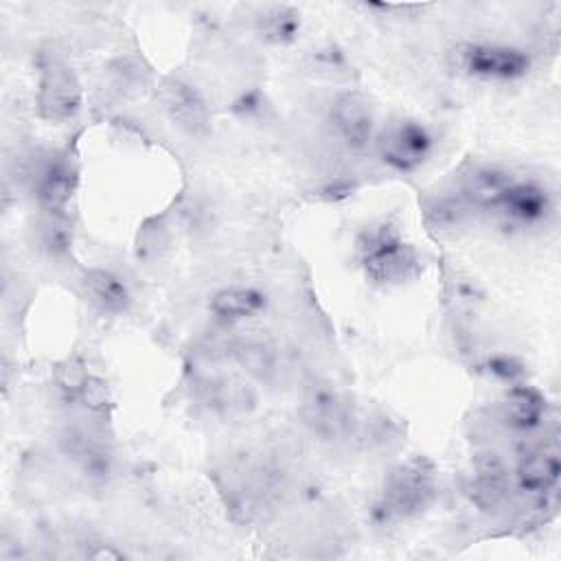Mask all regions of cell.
Wrapping results in <instances>:
<instances>
[{
	"label": "cell",
	"instance_id": "6da1fadb",
	"mask_svg": "<svg viewBox=\"0 0 561 561\" xmlns=\"http://www.w3.org/2000/svg\"><path fill=\"white\" fill-rule=\"evenodd\" d=\"M357 256L366 278L383 287L401 285L421 270L416 250L390 224L366 228L357 237Z\"/></svg>",
	"mask_w": 561,
	"mask_h": 561
},
{
	"label": "cell",
	"instance_id": "7a4b0ae2",
	"mask_svg": "<svg viewBox=\"0 0 561 561\" xmlns=\"http://www.w3.org/2000/svg\"><path fill=\"white\" fill-rule=\"evenodd\" d=\"M436 495L434 467L423 458L401 462L386 478L377 511L386 522H401L421 515Z\"/></svg>",
	"mask_w": 561,
	"mask_h": 561
},
{
	"label": "cell",
	"instance_id": "3957f363",
	"mask_svg": "<svg viewBox=\"0 0 561 561\" xmlns=\"http://www.w3.org/2000/svg\"><path fill=\"white\" fill-rule=\"evenodd\" d=\"M377 147L381 160L390 169L410 173L430 158L434 140L425 125L403 118L386 125V129L377 138Z\"/></svg>",
	"mask_w": 561,
	"mask_h": 561
},
{
	"label": "cell",
	"instance_id": "277c9868",
	"mask_svg": "<svg viewBox=\"0 0 561 561\" xmlns=\"http://www.w3.org/2000/svg\"><path fill=\"white\" fill-rule=\"evenodd\" d=\"M37 107L42 118L53 123H66L77 116L81 107V85L72 68L59 59H50L42 68Z\"/></svg>",
	"mask_w": 561,
	"mask_h": 561
},
{
	"label": "cell",
	"instance_id": "5b68a950",
	"mask_svg": "<svg viewBox=\"0 0 561 561\" xmlns=\"http://www.w3.org/2000/svg\"><path fill=\"white\" fill-rule=\"evenodd\" d=\"M511 226L528 228L546 221L552 213V197L546 186L535 180H513L504 186L491 206Z\"/></svg>",
	"mask_w": 561,
	"mask_h": 561
},
{
	"label": "cell",
	"instance_id": "8992f818",
	"mask_svg": "<svg viewBox=\"0 0 561 561\" xmlns=\"http://www.w3.org/2000/svg\"><path fill=\"white\" fill-rule=\"evenodd\" d=\"M467 75L486 81H513L526 75L530 59L524 50L504 44H469L460 53Z\"/></svg>",
	"mask_w": 561,
	"mask_h": 561
},
{
	"label": "cell",
	"instance_id": "52a82bcc",
	"mask_svg": "<svg viewBox=\"0 0 561 561\" xmlns=\"http://www.w3.org/2000/svg\"><path fill=\"white\" fill-rule=\"evenodd\" d=\"M333 127L351 151H362L375 138V110L366 94L344 92L331 105Z\"/></svg>",
	"mask_w": 561,
	"mask_h": 561
},
{
	"label": "cell",
	"instance_id": "ba28073f",
	"mask_svg": "<svg viewBox=\"0 0 561 561\" xmlns=\"http://www.w3.org/2000/svg\"><path fill=\"white\" fill-rule=\"evenodd\" d=\"M160 103L169 121L186 136H204L208 131V107L195 85L182 79H164Z\"/></svg>",
	"mask_w": 561,
	"mask_h": 561
},
{
	"label": "cell",
	"instance_id": "9c48e42d",
	"mask_svg": "<svg viewBox=\"0 0 561 561\" xmlns=\"http://www.w3.org/2000/svg\"><path fill=\"white\" fill-rule=\"evenodd\" d=\"M33 188L37 204L46 213L59 215L66 210L77 188V167L68 156H50L37 167Z\"/></svg>",
	"mask_w": 561,
	"mask_h": 561
},
{
	"label": "cell",
	"instance_id": "30bf717a",
	"mask_svg": "<svg viewBox=\"0 0 561 561\" xmlns=\"http://www.w3.org/2000/svg\"><path fill=\"white\" fill-rule=\"evenodd\" d=\"M300 414L305 423L322 438H340L351 430V408L348 403L331 390H313L302 401Z\"/></svg>",
	"mask_w": 561,
	"mask_h": 561
},
{
	"label": "cell",
	"instance_id": "8fae6325",
	"mask_svg": "<svg viewBox=\"0 0 561 561\" xmlns=\"http://www.w3.org/2000/svg\"><path fill=\"white\" fill-rule=\"evenodd\" d=\"M469 491L471 500L482 511H493L504 502L508 493V471L497 454L486 451L476 458Z\"/></svg>",
	"mask_w": 561,
	"mask_h": 561
},
{
	"label": "cell",
	"instance_id": "7c38bea8",
	"mask_svg": "<svg viewBox=\"0 0 561 561\" xmlns=\"http://www.w3.org/2000/svg\"><path fill=\"white\" fill-rule=\"evenodd\" d=\"M561 473L559 447L554 443L526 451L517 465V482L528 493H546L557 486Z\"/></svg>",
	"mask_w": 561,
	"mask_h": 561
},
{
	"label": "cell",
	"instance_id": "4fadbf2b",
	"mask_svg": "<svg viewBox=\"0 0 561 561\" xmlns=\"http://www.w3.org/2000/svg\"><path fill=\"white\" fill-rule=\"evenodd\" d=\"M504 421L519 432H530L546 416V399L533 386H513L502 401Z\"/></svg>",
	"mask_w": 561,
	"mask_h": 561
},
{
	"label": "cell",
	"instance_id": "5bb4252c",
	"mask_svg": "<svg viewBox=\"0 0 561 561\" xmlns=\"http://www.w3.org/2000/svg\"><path fill=\"white\" fill-rule=\"evenodd\" d=\"M83 289L88 300L103 313H123L131 302L129 287L110 270H90L83 278Z\"/></svg>",
	"mask_w": 561,
	"mask_h": 561
},
{
	"label": "cell",
	"instance_id": "9a60e30c",
	"mask_svg": "<svg viewBox=\"0 0 561 561\" xmlns=\"http://www.w3.org/2000/svg\"><path fill=\"white\" fill-rule=\"evenodd\" d=\"M234 357L241 364V368L256 379H270L276 373V344L265 335L241 337L234 344Z\"/></svg>",
	"mask_w": 561,
	"mask_h": 561
},
{
	"label": "cell",
	"instance_id": "2e32d148",
	"mask_svg": "<svg viewBox=\"0 0 561 561\" xmlns=\"http://www.w3.org/2000/svg\"><path fill=\"white\" fill-rule=\"evenodd\" d=\"M263 294L252 287H224L210 298L213 313L228 322L252 318L263 309Z\"/></svg>",
	"mask_w": 561,
	"mask_h": 561
},
{
	"label": "cell",
	"instance_id": "e0dca14e",
	"mask_svg": "<svg viewBox=\"0 0 561 561\" xmlns=\"http://www.w3.org/2000/svg\"><path fill=\"white\" fill-rule=\"evenodd\" d=\"M300 15L289 7H267L256 18V33L270 44H287L300 28Z\"/></svg>",
	"mask_w": 561,
	"mask_h": 561
},
{
	"label": "cell",
	"instance_id": "ac0fdd59",
	"mask_svg": "<svg viewBox=\"0 0 561 561\" xmlns=\"http://www.w3.org/2000/svg\"><path fill=\"white\" fill-rule=\"evenodd\" d=\"M210 403L224 414H243L254 405V392L237 379H219L213 383Z\"/></svg>",
	"mask_w": 561,
	"mask_h": 561
},
{
	"label": "cell",
	"instance_id": "d6986e66",
	"mask_svg": "<svg viewBox=\"0 0 561 561\" xmlns=\"http://www.w3.org/2000/svg\"><path fill=\"white\" fill-rule=\"evenodd\" d=\"M88 373L83 368V364L79 359H66L64 364H59L57 368V381L61 383V388L70 390V392H77L83 388V383L88 381Z\"/></svg>",
	"mask_w": 561,
	"mask_h": 561
},
{
	"label": "cell",
	"instance_id": "ffe728a7",
	"mask_svg": "<svg viewBox=\"0 0 561 561\" xmlns=\"http://www.w3.org/2000/svg\"><path fill=\"white\" fill-rule=\"evenodd\" d=\"M79 397L85 401V405L101 408L105 403V399H107V388H105V383L101 379L88 377V381L79 390Z\"/></svg>",
	"mask_w": 561,
	"mask_h": 561
}]
</instances>
